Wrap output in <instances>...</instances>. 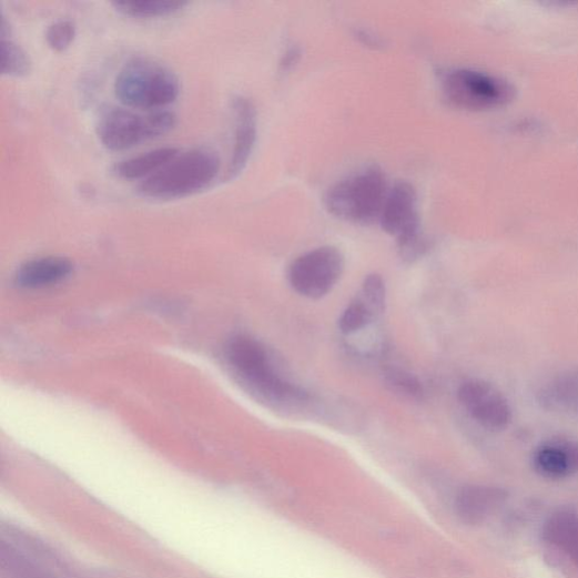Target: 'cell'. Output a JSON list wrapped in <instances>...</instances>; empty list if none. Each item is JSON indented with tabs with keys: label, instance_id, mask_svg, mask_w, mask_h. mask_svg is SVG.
<instances>
[{
	"label": "cell",
	"instance_id": "ac0fdd59",
	"mask_svg": "<svg viewBox=\"0 0 578 578\" xmlns=\"http://www.w3.org/2000/svg\"><path fill=\"white\" fill-rule=\"evenodd\" d=\"M31 71L32 61L27 51L11 37L2 38V74L12 79H23Z\"/></svg>",
	"mask_w": 578,
	"mask_h": 578
},
{
	"label": "cell",
	"instance_id": "5b68a950",
	"mask_svg": "<svg viewBox=\"0 0 578 578\" xmlns=\"http://www.w3.org/2000/svg\"><path fill=\"white\" fill-rule=\"evenodd\" d=\"M230 365L249 387L271 400L287 402L307 399L306 393L281 377L265 347L253 338L237 336L226 348Z\"/></svg>",
	"mask_w": 578,
	"mask_h": 578
},
{
	"label": "cell",
	"instance_id": "e0dca14e",
	"mask_svg": "<svg viewBox=\"0 0 578 578\" xmlns=\"http://www.w3.org/2000/svg\"><path fill=\"white\" fill-rule=\"evenodd\" d=\"M113 9L122 16L134 19H156L175 14L187 6L172 0H140V2H114Z\"/></svg>",
	"mask_w": 578,
	"mask_h": 578
},
{
	"label": "cell",
	"instance_id": "8992f818",
	"mask_svg": "<svg viewBox=\"0 0 578 578\" xmlns=\"http://www.w3.org/2000/svg\"><path fill=\"white\" fill-rule=\"evenodd\" d=\"M443 93L458 108L480 111L509 103L516 90L505 80L473 70H456L445 75Z\"/></svg>",
	"mask_w": 578,
	"mask_h": 578
},
{
	"label": "cell",
	"instance_id": "9c48e42d",
	"mask_svg": "<svg viewBox=\"0 0 578 578\" xmlns=\"http://www.w3.org/2000/svg\"><path fill=\"white\" fill-rule=\"evenodd\" d=\"M378 222L398 243L422 233L417 192L410 183L399 181L389 189Z\"/></svg>",
	"mask_w": 578,
	"mask_h": 578
},
{
	"label": "cell",
	"instance_id": "52a82bcc",
	"mask_svg": "<svg viewBox=\"0 0 578 578\" xmlns=\"http://www.w3.org/2000/svg\"><path fill=\"white\" fill-rule=\"evenodd\" d=\"M345 268L344 255L335 246L314 249L291 265L290 284L300 295L318 300L329 294Z\"/></svg>",
	"mask_w": 578,
	"mask_h": 578
},
{
	"label": "cell",
	"instance_id": "ffe728a7",
	"mask_svg": "<svg viewBox=\"0 0 578 578\" xmlns=\"http://www.w3.org/2000/svg\"><path fill=\"white\" fill-rule=\"evenodd\" d=\"M384 379L395 392L415 400L425 396L423 383L414 374L397 367L384 369Z\"/></svg>",
	"mask_w": 578,
	"mask_h": 578
},
{
	"label": "cell",
	"instance_id": "7402d4cb",
	"mask_svg": "<svg viewBox=\"0 0 578 578\" xmlns=\"http://www.w3.org/2000/svg\"><path fill=\"white\" fill-rule=\"evenodd\" d=\"M359 297L376 315L383 313L387 302V288L383 278L377 274L368 275L362 285Z\"/></svg>",
	"mask_w": 578,
	"mask_h": 578
},
{
	"label": "cell",
	"instance_id": "ba28073f",
	"mask_svg": "<svg viewBox=\"0 0 578 578\" xmlns=\"http://www.w3.org/2000/svg\"><path fill=\"white\" fill-rule=\"evenodd\" d=\"M458 399L469 416L486 429L504 430L513 420V410L506 397L483 378L465 381L459 387Z\"/></svg>",
	"mask_w": 578,
	"mask_h": 578
},
{
	"label": "cell",
	"instance_id": "44dd1931",
	"mask_svg": "<svg viewBox=\"0 0 578 578\" xmlns=\"http://www.w3.org/2000/svg\"><path fill=\"white\" fill-rule=\"evenodd\" d=\"M77 38V26L71 20H58L45 30L48 45L57 52H63L71 48Z\"/></svg>",
	"mask_w": 578,
	"mask_h": 578
},
{
	"label": "cell",
	"instance_id": "8fae6325",
	"mask_svg": "<svg viewBox=\"0 0 578 578\" xmlns=\"http://www.w3.org/2000/svg\"><path fill=\"white\" fill-rule=\"evenodd\" d=\"M533 466L541 477L552 480L578 474V440L560 437L542 442L534 452Z\"/></svg>",
	"mask_w": 578,
	"mask_h": 578
},
{
	"label": "cell",
	"instance_id": "30bf717a",
	"mask_svg": "<svg viewBox=\"0 0 578 578\" xmlns=\"http://www.w3.org/2000/svg\"><path fill=\"white\" fill-rule=\"evenodd\" d=\"M231 111L234 136L225 181H233L242 174L258 140V112L253 102L243 95H236L232 99Z\"/></svg>",
	"mask_w": 578,
	"mask_h": 578
},
{
	"label": "cell",
	"instance_id": "277c9868",
	"mask_svg": "<svg viewBox=\"0 0 578 578\" xmlns=\"http://www.w3.org/2000/svg\"><path fill=\"white\" fill-rule=\"evenodd\" d=\"M176 122L175 113L165 109L141 113L109 107L98 118L97 135L107 150L121 152L169 134Z\"/></svg>",
	"mask_w": 578,
	"mask_h": 578
},
{
	"label": "cell",
	"instance_id": "603a6c76",
	"mask_svg": "<svg viewBox=\"0 0 578 578\" xmlns=\"http://www.w3.org/2000/svg\"><path fill=\"white\" fill-rule=\"evenodd\" d=\"M399 253L406 263H414L422 258L428 249L425 236L420 233L414 237L398 243Z\"/></svg>",
	"mask_w": 578,
	"mask_h": 578
},
{
	"label": "cell",
	"instance_id": "2e32d148",
	"mask_svg": "<svg viewBox=\"0 0 578 578\" xmlns=\"http://www.w3.org/2000/svg\"><path fill=\"white\" fill-rule=\"evenodd\" d=\"M544 538L578 566V516L561 510L554 514L544 527Z\"/></svg>",
	"mask_w": 578,
	"mask_h": 578
},
{
	"label": "cell",
	"instance_id": "7a4b0ae2",
	"mask_svg": "<svg viewBox=\"0 0 578 578\" xmlns=\"http://www.w3.org/2000/svg\"><path fill=\"white\" fill-rule=\"evenodd\" d=\"M114 94L131 109L162 110L179 98L180 82L162 63L139 57L125 62L118 73Z\"/></svg>",
	"mask_w": 578,
	"mask_h": 578
},
{
	"label": "cell",
	"instance_id": "9a60e30c",
	"mask_svg": "<svg viewBox=\"0 0 578 578\" xmlns=\"http://www.w3.org/2000/svg\"><path fill=\"white\" fill-rule=\"evenodd\" d=\"M179 153V149L171 146L155 149L146 153L116 162L112 168V172L118 178L123 180L144 181L160 171Z\"/></svg>",
	"mask_w": 578,
	"mask_h": 578
},
{
	"label": "cell",
	"instance_id": "4fadbf2b",
	"mask_svg": "<svg viewBox=\"0 0 578 578\" xmlns=\"http://www.w3.org/2000/svg\"><path fill=\"white\" fill-rule=\"evenodd\" d=\"M506 491L487 485H468L456 497V513L467 525H480L495 513L506 499Z\"/></svg>",
	"mask_w": 578,
	"mask_h": 578
},
{
	"label": "cell",
	"instance_id": "cb8c5ba5",
	"mask_svg": "<svg viewBox=\"0 0 578 578\" xmlns=\"http://www.w3.org/2000/svg\"><path fill=\"white\" fill-rule=\"evenodd\" d=\"M300 55H301V50L297 47H293V48L288 49V51L286 52V54L284 55V59L282 61V69L284 71H288V70L293 69L295 63L298 61Z\"/></svg>",
	"mask_w": 578,
	"mask_h": 578
},
{
	"label": "cell",
	"instance_id": "3957f363",
	"mask_svg": "<svg viewBox=\"0 0 578 578\" xmlns=\"http://www.w3.org/2000/svg\"><path fill=\"white\" fill-rule=\"evenodd\" d=\"M389 189L383 171L368 166L333 185L325 199L326 207L343 221L371 225L379 221Z\"/></svg>",
	"mask_w": 578,
	"mask_h": 578
},
{
	"label": "cell",
	"instance_id": "5bb4252c",
	"mask_svg": "<svg viewBox=\"0 0 578 578\" xmlns=\"http://www.w3.org/2000/svg\"><path fill=\"white\" fill-rule=\"evenodd\" d=\"M73 272L72 263L62 256H43L26 263L16 281L24 288H43L65 281Z\"/></svg>",
	"mask_w": 578,
	"mask_h": 578
},
{
	"label": "cell",
	"instance_id": "6da1fadb",
	"mask_svg": "<svg viewBox=\"0 0 578 578\" xmlns=\"http://www.w3.org/2000/svg\"><path fill=\"white\" fill-rule=\"evenodd\" d=\"M221 161L209 149H194L179 153L160 171L142 181L139 195L155 201H172L200 194L219 176Z\"/></svg>",
	"mask_w": 578,
	"mask_h": 578
},
{
	"label": "cell",
	"instance_id": "7c38bea8",
	"mask_svg": "<svg viewBox=\"0 0 578 578\" xmlns=\"http://www.w3.org/2000/svg\"><path fill=\"white\" fill-rule=\"evenodd\" d=\"M536 398L548 412L578 418V367L561 371L546 379Z\"/></svg>",
	"mask_w": 578,
	"mask_h": 578
},
{
	"label": "cell",
	"instance_id": "d6986e66",
	"mask_svg": "<svg viewBox=\"0 0 578 578\" xmlns=\"http://www.w3.org/2000/svg\"><path fill=\"white\" fill-rule=\"evenodd\" d=\"M377 315L358 296L344 311L339 318V331L344 335H353L366 328Z\"/></svg>",
	"mask_w": 578,
	"mask_h": 578
}]
</instances>
